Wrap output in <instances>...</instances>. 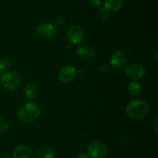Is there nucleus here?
I'll list each match as a JSON object with an SVG mask.
<instances>
[{"instance_id": "3", "label": "nucleus", "mask_w": 158, "mask_h": 158, "mask_svg": "<svg viewBox=\"0 0 158 158\" xmlns=\"http://www.w3.org/2000/svg\"><path fill=\"white\" fill-rule=\"evenodd\" d=\"M1 85L8 90H15L21 85L20 76L13 71H9L3 73L1 76Z\"/></svg>"}, {"instance_id": "17", "label": "nucleus", "mask_w": 158, "mask_h": 158, "mask_svg": "<svg viewBox=\"0 0 158 158\" xmlns=\"http://www.w3.org/2000/svg\"><path fill=\"white\" fill-rule=\"evenodd\" d=\"M9 129V122L3 118L0 117V135L3 134Z\"/></svg>"}, {"instance_id": "9", "label": "nucleus", "mask_w": 158, "mask_h": 158, "mask_svg": "<svg viewBox=\"0 0 158 158\" xmlns=\"http://www.w3.org/2000/svg\"><path fill=\"white\" fill-rule=\"evenodd\" d=\"M127 62V56L123 51L117 50L113 53L110 60V66L114 69H120Z\"/></svg>"}, {"instance_id": "20", "label": "nucleus", "mask_w": 158, "mask_h": 158, "mask_svg": "<svg viewBox=\"0 0 158 158\" xmlns=\"http://www.w3.org/2000/svg\"><path fill=\"white\" fill-rule=\"evenodd\" d=\"M76 158H89V156H88L87 154H86V153H79L77 156H76Z\"/></svg>"}, {"instance_id": "1", "label": "nucleus", "mask_w": 158, "mask_h": 158, "mask_svg": "<svg viewBox=\"0 0 158 158\" xmlns=\"http://www.w3.org/2000/svg\"><path fill=\"white\" fill-rule=\"evenodd\" d=\"M127 114L134 120H141L149 114V106L141 99H134L127 106Z\"/></svg>"}, {"instance_id": "4", "label": "nucleus", "mask_w": 158, "mask_h": 158, "mask_svg": "<svg viewBox=\"0 0 158 158\" xmlns=\"http://www.w3.org/2000/svg\"><path fill=\"white\" fill-rule=\"evenodd\" d=\"M87 151L89 158H104L108 153V147L101 141H94L89 144Z\"/></svg>"}, {"instance_id": "7", "label": "nucleus", "mask_w": 158, "mask_h": 158, "mask_svg": "<svg viewBox=\"0 0 158 158\" xmlns=\"http://www.w3.org/2000/svg\"><path fill=\"white\" fill-rule=\"evenodd\" d=\"M67 38L72 44L80 45L84 40V33L80 26H72L68 29Z\"/></svg>"}, {"instance_id": "24", "label": "nucleus", "mask_w": 158, "mask_h": 158, "mask_svg": "<svg viewBox=\"0 0 158 158\" xmlns=\"http://www.w3.org/2000/svg\"><path fill=\"white\" fill-rule=\"evenodd\" d=\"M0 86H1V82H0Z\"/></svg>"}, {"instance_id": "18", "label": "nucleus", "mask_w": 158, "mask_h": 158, "mask_svg": "<svg viewBox=\"0 0 158 158\" xmlns=\"http://www.w3.org/2000/svg\"><path fill=\"white\" fill-rule=\"evenodd\" d=\"M89 4L94 8H97L98 9L101 6V0H87Z\"/></svg>"}, {"instance_id": "2", "label": "nucleus", "mask_w": 158, "mask_h": 158, "mask_svg": "<svg viewBox=\"0 0 158 158\" xmlns=\"http://www.w3.org/2000/svg\"><path fill=\"white\" fill-rule=\"evenodd\" d=\"M41 110L34 102H26L19 108L18 111V117L22 122L31 123L40 118Z\"/></svg>"}, {"instance_id": "19", "label": "nucleus", "mask_w": 158, "mask_h": 158, "mask_svg": "<svg viewBox=\"0 0 158 158\" xmlns=\"http://www.w3.org/2000/svg\"><path fill=\"white\" fill-rule=\"evenodd\" d=\"M65 21V18L63 16H58L56 19V26H62L63 24Z\"/></svg>"}, {"instance_id": "5", "label": "nucleus", "mask_w": 158, "mask_h": 158, "mask_svg": "<svg viewBox=\"0 0 158 158\" xmlns=\"http://www.w3.org/2000/svg\"><path fill=\"white\" fill-rule=\"evenodd\" d=\"M36 33L39 37L44 39L53 38L57 33L56 26L51 23H43L36 28Z\"/></svg>"}, {"instance_id": "6", "label": "nucleus", "mask_w": 158, "mask_h": 158, "mask_svg": "<svg viewBox=\"0 0 158 158\" xmlns=\"http://www.w3.org/2000/svg\"><path fill=\"white\" fill-rule=\"evenodd\" d=\"M146 71L143 65L140 64H131L126 68V74L133 81H138L145 76Z\"/></svg>"}, {"instance_id": "13", "label": "nucleus", "mask_w": 158, "mask_h": 158, "mask_svg": "<svg viewBox=\"0 0 158 158\" xmlns=\"http://www.w3.org/2000/svg\"><path fill=\"white\" fill-rule=\"evenodd\" d=\"M37 158H55V151L50 147H43L36 153Z\"/></svg>"}, {"instance_id": "11", "label": "nucleus", "mask_w": 158, "mask_h": 158, "mask_svg": "<svg viewBox=\"0 0 158 158\" xmlns=\"http://www.w3.org/2000/svg\"><path fill=\"white\" fill-rule=\"evenodd\" d=\"M77 54L83 60H90L94 57V50L89 45H81L77 49Z\"/></svg>"}, {"instance_id": "12", "label": "nucleus", "mask_w": 158, "mask_h": 158, "mask_svg": "<svg viewBox=\"0 0 158 158\" xmlns=\"http://www.w3.org/2000/svg\"><path fill=\"white\" fill-rule=\"evenodd\" d=\"M123 0H104L103 7L106 11L117 12L123 8Z\"/></svg>"}, {"instance_id": "16", "label": "nucleus", "mask_w": 158, "mask_h": 158, "mask_svg": "<svg viewBox=\"0 0 158 158\" xmlns=\"http://www.w3.org/2000/svg\"><path fill=\"white\" fill-rule=\"evenodd\" d=\"M11 62L8 58H2L0 60V70L1 71H6L10 68Z\"/></svg>"}, {"instance_id": "23", "label": "nucleus", "mask_w": 158, "mask_h": 158, "mask_svg": "<svg viewBox=\"0 0 158 158\" xmlns=\"http://www.w3.org/2000/svg\"><path fill=\"white\" fill-rule=\"evenodd\" d=\"M2 74V71H1V70H0V75H1Z\"/></svg>"}, {"instance_id": "10", "label": "nucleus", "mask_w": 158, "mask_h": 158, "mask_svg": "<svg viewBox=\"0 0 158 158\" xmlns=\"http://www.w3.org/2000/svg\"><path fill=\"white\" fill-rule=\"evenodd\" d=\"M13 158H33L34 153L27 146H19L14 150Z\"/></svg>"}, {"instance_id": "15", "label": "nucleus", "mask_w": 158, "mask_h": 158, "mask_svg": "<svg viewBox=\"0 0 158 158\" xmlns=\"http://www.w3.org/2000/svg\"><path fill=\"white\" fill-rule=\"evenodd\" d=\"M25 95L27 99H33L38 93V88L34 83H29L26 86L24 89Z\"/></svg>"}, {"instance_id": "8", "label": "nucleus", "mask_w": 158, "mask_h": 158, "mask_svg": "<svg viewBox=\"0 0 158 158\" xmlns=\"http://www.w3.org/2000/svg\"><path fill=\"white\" fill-rule=\"evenodd\" d=\"M77 70L73 66L66 65L63 66L58 72V80L62 83H69L75 78Z\"/></svg>"}, {"instance_id": "14", "label": "nucleus", "mask_w": 158, "mask_h": 158, "mask_svg": "<svg viewBox=\"0 0 158 158\" xmlns=\"http://www.w3.org/2000/svg\"><path fill=\"white\" fill-rule=\"evenodd\" d=\"M127 89L130 94L132 96H134V97H138L141 94L142 91V88L140 84L135 81L130 82L127 86Z\"/></svg>"}, {"instance_id": "21", "label": "nucleus", "mask_w": 158, "mask_h": 158, "mask_svg": "<svg viewBox=\"0 0 158 158\" xmlns=\"http://www.w3.org/2000/svg\"><path fill=\"white\" fill-rule=\"evenodd\" d=\"M157 117H156L154 119V122H153V127H154V130H155L156 133H157Z\"/></svg>"}, {"instance_id": "22", "label": "nucleus", "mask_w": 158, "mask_h": 158, "mask_svg": "<svg viewBox=\"0 0 158 158\" xmlns=\"http://www.w3.org/2000/svg\"><path fill=\"white\" fill-rule=\"evenodd\" d=\"M4 158H10V157H9V156H4Z\"/></svg>"}]
</instances>
